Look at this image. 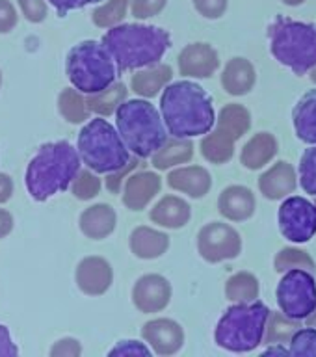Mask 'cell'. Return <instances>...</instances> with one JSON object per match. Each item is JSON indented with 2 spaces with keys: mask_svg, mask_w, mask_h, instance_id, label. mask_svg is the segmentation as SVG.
<instances>
[{
  "mask_svg": "<svg viewBox=\"0 0 316 357\" xmlns=\"http://www.w3.org/2000/svg\"><path fill=\"white\" fill-rule=\"evenodd\" d=\"M290 356H316V329H298L290 339Z\"/></svg>",
  "mask_w": 316,
  "mask_h": 357,
  "instance_id": "obj_37",
  "label": "cell"
},
{
  "mask_svg": "<svg viewBox=\"0 0 316 357\" xmlns=\"http://www.w3.org/2000/svg\"><path fill=\"white\" fill-rule=\"evenodd\" d=\"M80 229L89 238H106L116 229V212L110 205H105V203L89 206L80 216Z\"/></svg>",
  "mask_w": 316,
  "mask_h": 357,
  "instance_id": "obj_22",
  "label": "cell"
},
{
  "mask_svg": "<svg viewBox=\"0 0 316 357\" xmlns=\"http://www.w3.org/2000/svg\"><path fill=\"white\" fill-rule=\"evenodd\" d=\"M270 309L262 301L236 303L229 307L216 326V342L220 348L244 354L255 350L266 333Z\"/></svg>",
  "mask_w": 316,
  "mask_h": 357,
  "instance_id": "obj_7",
  "label": "cell"
},
{
  "mask_svg": "<svg viewBox=\"0 0 316 357\" xmlns=\"http://www.w3.org/2000/svg\"><path fill=\"white\" fill-rule=\"evenodd\" d=\"M194 6L206 19H220L227 10V0H194Z\"/></svg>",
  "mask_w": 316,
  "mask_h": 357,
  "instance_id": "obj_40",
  "label": "cell"
},
{
  "mask_svg": "<svg viewBox=\"0 0 316 357\" xmlns=\"http://www.w3.org/2000/svg\"><path fill=\"white\" fill-rule=\"evenodd\" d=\"M170 248V236L151 227L134 229L130 234V250L140 259H158Z\"/></svg>",
  "mask_w": 316,
  "mask_h": 357,
  "instance_id": "obj_23",
  "label": "cell"
},
{
  "mask_svg": "<svg viewBox=\"0 0 316 357\" xmlns=\"http://www.w3.org/2000/svg\"><path fill=\"white\" fill-rule=\"evenodd\" d=\"M50 4L54 6V10L58 11V15L66 17L71 10H80L88 4H97L103 0H49Z\"/></svg>",
  "mask_w": 316,
  "mask_h": 357,
  "instance_id": "obj_44",
  "label": "cell"
},
{
  "mask_svg": "<svg viewBox=\"0 0 316 357\" xmlns=\"http://www.w3.org/2000/svg\"><path fill=\"white\" fill-rule=\"evenodd\" d=\"M142 337L158 356H173L184 344V331L181 324L170 318H156L145 324Z\"/></svg>",
  "mask_w": 316,
  "mask_h": 357,
  "instance_id": "obj_13",
  "label": "cell"
},
{
  "mask_svg": "<svg viewBox=\"0 0 316 357\" xmlns=\"http://www.w3.org/2000/svg\"><path fill=\"white\" fill-rule=\"evenodd\" d=\"M17 24V11L10 0H0V33L11 32Z\"/></svg>",
  "mask_w": 316,
  "mask_h": 357,
  "instance_id": "obj_43",
  "label": "cell"
},
{
  "mask_svg": "<svg viewBox=\"0 0 316 357\" xmlns=\"http://www.w3.org/2000/svg\"><path fill=\"white\" fill-rule=\"evenodd\" d=\"M11 227H13V218H11V214L6 211H0V238L10 233Z\"/></svg>",
  "mask_w": 316,
  "mask_h": 357,
  "instance_id": "obj_49",
  "label": "cell"
},
{
  "mask_svg": "<svg viewBox=\"0 0 316 357\" xmlns=\"http://www.w3.org/2000/svg\"><path fill=\"white\" fill-rule=\"evenodd\" d=\"M19 350H17L15 342L11 339L10 331L6 326L0 324V356H17Z\"/></svg>",
  "mask_w": 316,
  "mask_h": 357,
  "instance_id": "obj_46",
  "label": "cell"
},
{
  "mask_svg": "<svg viewBox=\"0 0 316 357\" xmlns=\"http://www.w3.org/2000/svg\"><path fill=\"white\" fill-rule=\"evenodd\" d=\"M167 184L173 190H179V192L188 194L190 197L200 199L211 190L212 177L211 173L201 166L179 167V169L167 175Z\"/></svg>",
  "mask_w": 316,
  "mask_h": 357,
  "instance_id": "obj_19",
  "label": "cell"
},
{
  "mask_svg": "<svg viewBox=\"0 0 316 357\" xmlns=\"http://www.w3.org/2000/svg\"><path fill=\"white\" fill-rule=\"evenodd\" d=\"M255 67L246 58H233L222 75V86L229 95L250 93L255 86Z\"/></svg>",
  "mask_w": 316,
  "mask_h": 357,
  "instance_id": "obj_21",
  "label": "cell"
},
{
  "mask_svg": "<svg viewBox=\"0 0 316 357\" xmlns=\"http://www.w3.org/2000/svg\"><path fill=\"white\" fill-rule=\"evenodd\" d=\"M138 164H140V162L136 160V158L128 162L127 166L123 167V169H119V172H116V173H114V175H110V177H108V181H106V186H108V188H110L112 192H114V194H116V192H119V184H121V177H125V173H127L128 169H133V167L138 166Z\"/></svg>",
  "mask_w": 316,
  "mask_h": 357,
  "instance_id": "obj_47",
  "label": "cell"
},
{
  "mask_svg": "<svg viewBox=\"0 0 316 357\" xmlns=\"http://www.w3.org/2000/svg\"><path fill=\"white\" fill-rule=\"evenodd\" d=\"M283 2L287 6H300V4H303L306 0H283Z\"/></svg>",
  "mask_w": 316,
  "mask_h": 357,
  "instance_id": "obj_52",
  "label": "cell"
},
{
  "mask_svg": "<svg viewBox=\"0 0 316 357\" xmlns=\"http://www.w3.org/2000/svg\"><path fill=\"white\" fill-rule=\"evenodd\" d=\"M117 130L138 158L155 155L167 142L164 119L149 100H125L116 112Z\"/></svg>",
  "mask_w": 316,
  "mask_h": 357,
  "instance_id": "obj_4",
  "label": "cell"
},
{
  "mask_svg": "<svg viewBox=\"0 0 316 357\" xmlns=\"http://www.w3.org/2000/svg\"><path fill=\"white\" fill-rule=\"evenodd\" d=\"M66 73L73 88L84 95H95L114 84L117 66L105 45L89 39L69 50Z\"/></svg>",
  "mask_w": 316,
  "mask_h": 357,
  "instance_id": "obj_5",
  "label": "cell"
},
{
  "mask_svg": "<svg viewBox=\"0 0 316 357\" xmlns=\"http://www.w3.org/2000/svg\"><path fill=\"white\" fill-rule=\"evenodd\" d=\"M278 155V139L270 132H259L244 145L242 164L248 169H261Z\"/></svg>",
  "mask_w": 316,
  "mask_h": 357,
  "instance_id": "obj_25",
  "label": "cell"
},
{
  "mask_svg": "<svg viewBox=\"0 0 316 357\" xmlns=\"http://www.w3.org/2000/svg\"><path fill=\"white\" fill-rule=\"evenodd\" d=\"M301 328L300 320L289 318L281 312H270L266 324V333H264V342L266 344H283L285 340H289L294 337V333Z\"/></svg>",
  "mask_w": 316,
  "mask_h": 357,
  "instance_id": "obj_31",
  "label": "cell"
},
{
  "mask_svg": "<svg viewBox=\"0 0 316 357\" xmlns=\"http://www.w3.org/2000/svg\"><path fill=\"white\" fill-rule=\"evenodd\" d=\"M80 351H82V348L78 344V340L63 339L50 350V354L52 356H80Z\"/></svg>",
  "mask_w": 316,
  "mask_h": 357,
  "instance_id": "obj_45",
  "label": "cell"
},
{
  "mask_svg": "<svg viewBox=\"0 0 316 357\" xmlns=\"http://www.w3.org/2000/svg\"><path fill=\"white\" fill-rule=\"evenodd\" d=\"M110 356H151V348L138 340H121L116 348H112Z\"/></svg>",
  "mask_w": 316,
  "mask_h": 357,
  "instance_id": "obj_42",
  "label": "cell"
},
{
  "mask_svg": "<svg viewBox=\"0 0 316 357\" xmlns=\"http://www.w3.org/2000/svg\"><path fill=\"white\" fill-rule=\"evenodd\" d=\"M173 78V71L170 66H155L147 71L136 73L130 80V86L142 97H155L160 89Z\"/></svg>",
  "mask_w": 316,
  "mask_h": 357,
  "instance_id": "obj_26",
  "label": "cell"
},
{
  "mask_svg": "<svg viewBox=\"0 0 316 357\" xmlns=\"http://www.w3.org/2000/svg\"><path fill=\"white\" fill-rule=\"evenodd\" d=\"M273 266L279 273L289 272V270H296V268H303V270H309V272H315L316 264L311 259V255L303 250H298V248H285L276 255V262Z\"/></svg>",
  "mask_w": 316,
  "mask_h": 357,
  "instance_id": "obj_33",
  "label": "cell"
},
{
  "mask_svg": "<svg viewBox=\"0 0 316 357\" xmlns=\"http://www.w3.org/2000/svg\"><path fill=\"white\" fill-rule=\"evenodd\" d=\"M279 231L296 244L309 242L316 234V203L306 197H289L279 206Z\"/></svg>",
  "mask_w": 316,
  "mask_h": 357,
  "instance_id": "obj_10",
  "label": "cell"
},
{
  "mask_svg": "<svg viewBox=\"0 0 316 357\" xmlns=\"http://www.w3.org/2000/svg\"><path fill=\"white\" fill-rule=\"evenodd\" d=\"M160 177L156 173L140 172L127 178L123 190V203L130 211H144L149 201L160 192Z\"/></svg>",
  "mask_w": 316,
  "mask_h": 357,
  "instance_id": "obj_16",
  "label": "cell"
},
{
  "mask_svg": "<svg viewBox=\"0 0 316 357\" xmlns=\"http://www.w3.org/2000/svg\"><path fill=\"white\" fill-rule=\"evenodd\" d=\"M192 155H194V145L188 138L167 139L166 144L153 155V166L156 169H167V167L188 162Z\"/></svg>",
  "mask_w": 316,
  "mask_h": 357,
  "instance_id": "obj_27",
  "label": "cell"
},
{
  "mask_svg": "<svg viewBox=\"0 0 316 357\" xmlns=\"http://www.w3.org/2000/svg\"><path fill=\"white\" fill-rule=\"evenodd\" d=\"M306 324L307 326H311V328H316V309L306 318Z\"/></svg>",
  "mask_w": 316,
  "mask_h": 357,
  "instance_id": "obj_51",
  "label": "cell"
},
{
  "mask_svg": "<svg viewBox=\"0 0 316 357\" xmlns=\"http://www.w3.org/2000/svg\"><path fill=\"white\" fill-rule=\"evenodd\" d=\"M300 184L307 194L316 195V145L307 149L300 160Z\"/></svg>",
  "mask_w": 316,
  "mask_h": 357,
  "instance_id": "obj_36",
  "label": "cell"
},
{
  "mask_svg": "<svg viewBox=\"0 0 316 357\" xmlns=\"http://www.w3.org/2000/svg\"><path fill=\"white\" fill-rule=\"evenodd\" d=\"M78 155L95 173H116L130 162L127 144L119 130L103 117H95L78 134Z\"/></svg>",
  "mask_w": 316,
  "mask_h": 357,
  "instance_id": "obj_6",
  "label": "cell"
},
{
  "mask_svg": "<svg viewBox=\"0 0 316 357\" xmlns=\"http://www.w3.org/2000/svg\"><path fill=\"white\" fill-rule=\"evenodd\" d=\"M218 211L231 222L250 220L255 212V195L246 186H229L220 194Z\"/></svg>",
  "mask_w": 316,
  "mask_h": 357,
  "instance_id": "obj_17",
  "label": "cell"
},
{
  "mask_svg": "<svg viewBox=\"0 0 316 357\" xmlns=\"http://www.w3.org/2000/svg\"><path fill=\"white\" fill-rule=\"evenodd\" d=\"M172 300V284L158 273H147L136 281L133 301L142 312H158L166 309Z\"/></svg>",
  "mask_w": 316,
  "mask_h": 357,
  "instance_id": "obj_12",
  "label": "cell"
},
{
  "mask_svg": "<svg viewBox=\"0 0 316 357\" xmlns=\"http://www.w3.org/2000/svg\"><path fill=\"white\" fill-rule=\"evenodd\" d=\"M125 97H127L125 84H112L110 88L100 91V93L89 95L88 108L91 112L100 114V116H110V114L117 112L121 102H125Z\"/></svg>",
  "mask_w": 316,
  "mask_h": 357,
  "instance_id": "obj_32",
  "label": "cell"
},
{
  "mask_svg": "<svg viewBox=\"0 0 316 357\" xmlns=\"http://www.w3.org/2000/svg\"><path fill=\"white\" fill-rule=\"evenodd\" d=\"M11 192H13V181L4 173H0V203L10 199Z\"/></svg>",
  "mask_w": 316,
  "mask_h": 357,
  "instance_id": "obj_48",
  "label": "cell"
},
{
  "mask_svg": "<svg viewBox=\"0 0 316 357\" xmlns=\"http://www.w3.org/2000/svg\"><path fill=\"white\" fill-rule=\"evenodd\" d=\"M262 356H290V350H287V348L281 344H270L268 346V350L264 351Z\"/></svg>",
  "mask_w": 316,
  "mask_h": 357,
  "instance_id": "obj_50",
  "label": "cell"
},
{
  "mask_svg": "<svg viewBox=\"0 0 316 357\" xmlns=\"http://www.w3.org/2000/svg\"><path fill=\"white\" fill-rule=\"evenodd\" d=\"M273 58L290 67L294 75H306L316 67V24L278 17L270 30Z\"/></svg>",
  "mask_w": 316,
  "mask_h": 357,
  "instance_id": "obj_8",
  "label": "cell"
},
{
  "mask_svg": "<svg viewBox=\"0 0 316 357\" xmlns=\"http://www.w3.org/2000/svg\"><path fill=\"white\" fill-rule=\"evenodd\" d=\"M315 203H316V201H315Z\"/></svg>",
  "mask_w": 316,
  "mask_h": 357,
  "instance_id": "obj_54",
  "label": "cell"
},
{
  "mask_svg": "<svg viewBox=\"0 0 316 357\" xmlns=\"http://www.w3.org/2000/svg\"><path fill=\"white\" fill-rule=\"evenodd\" d=\"M216 125L218 128H222L227 134H231L234 139H239L240 136H244L248 132V128L251 125V116L242 105L231 102V105L222 108L216 119Z\"/></svg>",
  "mask_w": 316,
  "mask_h": 357,
  "instance_id": "obj_29",
  "label": "cell"
},
{
  "mask_svg": "<svg viewBox=\"0 0 316 357\" xmlns=\"http://www.w3.org/2000/svg\"><path fill=\"white\" fill-rule=\"evenodd\" d=\"M112 279V266L100 257H88L77 268L78 289L89 296L105 294L110 289Z\"/></svg>",
  "mask_w": 316,
  "mask_h": 357,
  "instance_id": "obj_15",
  "label": "cell"
},
{
  "mask_svg": "<svg viewBox=\"0 0 316 357\" xmlns=\"http://www.w3.org/2000/svg\"><path fill=\"white\" fill-rule=\"evenodd\" d=\"M197 250L206 262L231 261L242 251V238L236 229L223 222L206 223L197 234Z\"/></svg>",
  "mask_w": 316,
  "mask_h": 357,
  "instance_id": "obj_11",
  "label": "cell"
},
{
  "mask_svg": "<svg viewBox=\"0 0 316 357\" xmlns=\"http://www.w3.org/2000/svg\"><path fill=\"white\" fill-rule=\"evenodd\" d=\"M220 66V58L214 47L209 43L186 45L179 54V71L184 77L206 78L212 77Z\"/></svg>",
  "mask_w": 316,
  "mask_h": 357,
  "instance_id": "obj_14",
  "label": "cell"
},
{
  "mask_svg": "<svg viewBox=\"0 0 316 357\" xmlns=\"http://www.w3.org/2000/svg\"><path fill=\"white\" fill-rule=\"evenodd\" d=\"M88 100L78 89H66L60 95V112L67 121L80 123L88 117Z\"/></svg>",
  "mask_w": 316,
  "mask_h": 357,
  "instance_id": "obj_34",
  "label": "cell"
},
{
  "mask_svg": "<svg viewBox=\"0 0 316 357\" xmlns=\"http://www.w3.org/2000/svg\"><path fill=\"white\" fill-rule=\"evenodd\" d=\"M80 155L69 142H50L39 147L27 167V190L36 201H47L69 188L80 172Z\"/></svg>",
  "mask_w": 316,
  "mask_h": 357,
  "instance_id": "obj_2",
  "label": "cell"
},
{
  "mask_svg": "<svg viewBox=\"0 0 316 357\" xmlns=\"http://www.w3.org/2000/svg\"><path fill=\"white\" fill-rule=\"evenodd\" d=\"M192 211L190 205L181 197L175 195H166L160 199L153 208H151V222L166 229H179L184 227L190 222Z\"/></svg>",
  "mask_w": 316,
  "mask_h": 357,
  "instance_id": "obj_20",
  "label": "cell"
},
{
  "mask_svg": "<svg viewBox=\"0 0 316 357\" xmlns=\"http://www.w3.org/2000/svg\"><path fill=\"white\" fill-rule=\"evenodd\" d=\"M108 52L116 61L117 71L156 66L170 49L172 38L166 30L147 24H116L103 38Z\"/></svg>",
  "mask_w": 316,
  "mask_h": 357,
  "instance_id": "obj_3",
  "label": "cell"
},
{
  "mask_svg": "<svg viewBox=\"0 0 316 357\" xmlns=\"http://www.w3.org/2000/svg\"><path fill=\"white\" fill-rule=\"evenodd\" d=\"M162 119L175 138L209 134L216 123L211 95L195 82L170 84L160 97Z\"/></svg>",
  "mask_w": 316,
  "mask_h": 357,
  "instance_id": "obj_1",
  "label": "cell"
},
{
  "mask_svg": "<svg viewBox=\"0 0 316 357\" xmlns=\"http://www.w3.org/2000/svg\"><path fill=\"white\" fill-rule=\"evenodd\" d=\"M130 0H108L93 11V22L100 28H112L125 19Z\"/></svg>",
  "mask_w": 316,
  "mask_h": 357,
  "instance_id": "obj_35",
  "label": "cell"
},
{
  "mask_svg": "<svg viewBox=\"0 0 316 357\" xmlns=\"http://www.w3.org/2000/svg\"><path fill=\"white\" fill-rule=\"evenodd\" d=\"M225 294L234 303H251L259 296V281L250 272L234 273L225 284Z\"/></svg>",
  "mask_w": 316,
  "mask_h": 357,
  "instance_id": "obj_30",
  "label": "cell"
},
{
  "mask_svg": "<svg viewBox=\"0 0 316 357\" xmlns=\"http://www.w3.org/2000/svg\"><path fill=\"white\" fill-rule=\"evenodd\" d=\"M296 136L306 144L316 145V89L307 91L292 110Z\"/></svg>",
  "mask_w": 316,
  "mask_h": 357,
  "instance_id": "obj_24",
  "label": "cell"
},
{
  "mask_svg": "<svg viewBox=\"0 0 316 357\" xmlns=\"http://www.w3.org/2000/svg\"><path fill=\"white\" fill-rule=\"evenodd\" d=\"M296 184H298V181H296L294 167L285 160L273 164L259 178V188L268 199H283L285 195L294 192Z\"/></svg>",
  "mask_w": 316,
  "mask_h": 357,
  "instance_id": "obj_18",
  "label": "cell"
},
{
  "mask_svg": "<svg viewBox=\"0 0 316 357\" xmlns=\"http://www.w3.org/2000/svg\"><path fill=\"white\" fill-rule=\"evenodd\" d=\"M278 305L294 320H306L315 311L316 281L309 270L296 268L283 273L278 284Z\"/></svg>",
  "mask_w": 316,
  "mask_h": 357,
  "instance_id": "obj_9",
  "label": "cell"
},
{
  "mask_svg": "<svg viewBox=\"0 0 316 357\" xmlns=\"http://www.w3.org/2000/svg\"><path fill=\"white\" fill-rule=\"evenodd\" d=\"M234 142L236 139L231 134L216 127L214 132L201 139V155L212 164H225L233 158Z\"/></svg>",
  "mask_w": 316,
  "mask_h": 357,
  "instance_id": "obj_28",
  "label": "cell"
},
{
  "mask_svg": "<svg viewBox=\"0 0 316 357\" xmlns=\"http://www.w3.org/2000/svg\"><path fill=\"white\" fill-rule=\"evenodd\" d=\"M311 80H313V82L316 84V67H315V69H313V71H311Z\"/></svg>",
  "mask_w": 316,
  "mask_h": 357,
  "instance_id": "obj_53",
  "label": "cell"
},
{
  "mask_svg": "<svg viewBox=\"0 0 316 357\" xmlns=\"http://www.w3.org/2000/svg\"><path fill=\"white\" fill-rule=\"evenodd\" d=\"M167 0H133V15L136 19H149L166 8Z\"/></svg>",
  "mask_w": 316,
  "mask_h": 357,
  "instance_id": "obj_39",
  "label": "cell"
},
{
  "mask_svg": "<svg viewBox=\"0 0 316 357\" xmlns=\"http://www.w3.org/2000/svg\"><path fill=\"white\" fill-rule=\"evenodd\" d=\"M100 181L91 172H78L77 178L73 181V194L78 199H91L99 194Z\"/></svg>",
  "mask_w": 316,
  "mask_h": 357,
  "instance_id": "obj_38",
  "label": "cell"
},
{
  "mask_svg": "<svg viewBox=\"0 0 316 357\" xmlns=\"http://www.w3.org/2000/svg\"><path fill=\"white\" fill-rule=\"evenodd\" d=\"M22 13L30 22H41L47 17V4L45 0H17Z\"/></svg>",
  "mask_w": 316,
  "mask_h": 357,
  "instance_id": "obj_41",
  "label": "cell"
}]
</instances>
